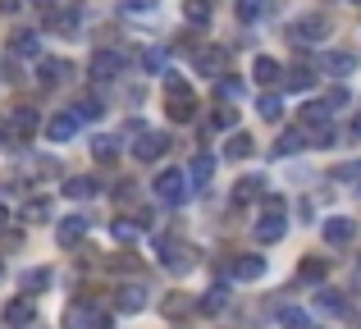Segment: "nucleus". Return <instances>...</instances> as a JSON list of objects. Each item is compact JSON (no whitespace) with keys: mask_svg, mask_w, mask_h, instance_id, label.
I'll list each match as a JSON object with an SVG mask.
<instances>
[{"mask_svg":"<svg viewBox=\"0 0 361 329\" xmlns=\"http://www.w3.org/2000/svg\"><path fill=\"white\" fill-rule=\"evenodd\" d=\"M283 82H288L293 92H311V82H316V73H311L307 64H293V69H288V78H283Z\"/></svg>","mask_w":361,"mask_h":329,"instance_id":"38","label":"nucleus"},{"mask_svg":"<svg viewBox=\"0 0 361 329\" xmlns=\"http://www.w3.org/2000/svg\"><path fill=\"white\" fill-rule=\"evenodd\" d=\"M334 178H361V165H338Z\"/></svg>","mask_w":361,"mask_h":329,"instance_id":"46","label":"nucleus"},{"mask_svg":"<svg viewBox=\"0 0 361 329\" xmlns=\"http://www.w3.org/2000/svg\"><path fill=\"white\" fill-rule=\"evenodd\" d=\"M160 266H165L169 275H188V270L197 266V252L183 247V242H169V247H160Z\"/></svg>","mask_w":361,"mask_h":329,"instance_id":"8","label":"nucleus"},{"mask_svg":"<svg viewBox=\"0 0 361 329\" xmlns=\"http://www.w3.org/2000/svg\"><path fill=\"white\" fill-rule=\"evenodd\" d=\"M265 14V0H238V18L243 23H256Z\"/></svg>","mask_w":361,"mask_h":329,"instance_id":"41","label":"nucleus"},{"mask_svg":"<svg viewBox=\"0 0 361 329\" xmlns=\"http://www.w3.org/2000/svg\"><path fill=\"white\" fill-rule=\"evenodd\" d=\"M256 115H261L265 124H279V119H283V97H274V92H265V97L256 101Z\"/></svg>","mask_w":361,"mask_h":329,"instance_id":"30","label":"nucleus"},{"mask_svg":"<svg viewBox=\"0 0 361 329\" xmlns=\"http://www.w3.org/2000/svg\"><path fill=\"white\" fill-rule=\"evenodd\" d=\"M87 233V215H64L60 224H55V238H60V247H78V238Z\"/></svg>","mask_w":361,"mask_h":329,"instance_id":"13","label":"nucleus"},{"mask_svg":"<svg viewBox=\"0 0 361 329\" xmlns=\"http://www.w3.org/2000/svg\"><path fill=\"white\" fill-rule=\"evenodd\" d=\"M316 306H320L325 316H343V311H348V297L338 293V288H320V293H316Z\"/></svg>","mask_w":361,"mask_h":329,"instance_id":"27","label":"nucleus"},{"mask_svg":"<svg viewBox=\"0 0 361 329\" xmlns=\"http://www.w3.org/2000/svg\"><path fill=\"white\" fill-rule=\"evenodd\" d=\"M23 9V0H0V14H18Z\"/></svg>","mask_w":361,"mask_h":329,"instance_id":"48","label":"nucleus"},{"mask_svg":"<svg viewBox=\"0 0 361 329\" xmlns=\"http://www.w3.org/2000/svg\"><path fill=\"white\" fill-rule=\"evenodd\" d=\"M5 224H9V211H5V206H0V229H5Z\"/></svg>","mask_w":361,"mask_h":329,"instance_id":"50","label":"nucleus"},{"mask_svg":"<svg viewBox=\"0 0 361 329\" xmlns=\"http://www.w3.org/2000/svg\"><path fill=\"white\" fill-rule=\"evenodd\" d=\"M92 161L97 165H115L119 161V137H92Z\"/></svg>","mask_w":361,"mask_h":329,"instance_id":"25","label":"nucleus"},{"mask_svg":"<svg viewBox=\"0 0 361 329\" xmlns=\"http://www.w3.org/2000/svg\"><path fill=\"white\" fill-rule=\"evenodd\" d=\"M183 174H188V183H192V187H206V183H211V174H215V156H192V165H188L183 169Z\"/></svg>","mask_w":361,"mask_h":329,"instance_id":"21","label":"nucleus"},{"mask_svg":"<svg viewBox=\"0 0 361 329\" xmlns=\"http://www.w3.org/2000/svg\"><path fill=\"white\" fill-rule=\"evenodd\" d=\"M23 220L27 224H46L51 220V201H46V197H32V201L23 206Z\"/></svg>","mask_w":361,"mask_h":329,"instance_id":"37","label":"nucleus"},{"mask_svg":"<svg viewBox=\"0 0 361 329\" xmlns=\"http://www.w3.org/2000/svg\"><path fill=\"white\" fill-rule=\"evenodd\" d=\"M279 325H283V329H311L307 311H298V306H283V311H279Z\"/></svg>","mask_w":361,"mask_h":329,"instance_id":"40","label":"nucleus"},{"mask_svg":"<svg viewBox=\"0 0 361 329\" xmlns=\"http://www.w3.org/2000/svg\"><path fill=\"white\" fill-rule=\"evenodd\" d=\"M165 110L174 124H192L197 119V97L188 92V82L178 73H165Z\"/></svg>","mask_w":361,"mask_h":329,"instance_id":"1","label":"nucleus"},{"mask_svg":"<svg viewBox=\"0 0 361 329\" xmlns=\"http://www.w3.org/2000/svg\"><path fill=\"white\" fill-rule=\"evenodd\" d=\"M73 133H78V115H73V110H64V115H55L51 124H46V137H51V142H69Z\"/></svg>","mask_w":361,"mask_h":329,"instance_id":"20","label":"nucleus"},{"mask_svg":"<svg viewBox=\"0 0 361 329\" xmlns=\"http://www.w3.org/2000/svg\"><path fill=\"white\" fill-rule=\"evenodd\" d=\"M192 64H197V73H206V78H224V69H229V51L206 42V46L192 51Z\"/></svg>","mask_w":361,"mask_h":329,"instance_id":"6","label":"nucleus"},{"mask_svg":"<svg viewBox=\"0 0 361 329\" xmlns=\"http://www.w3.org/2000/svg\"><path fill=\"white\" fill-rule=\"evenodd\" d=\"M329 115H334V110H329L325 101H307V106H302V128H307V133L311 128H325Z\"/></svg>","mask_w":361,"mask_h":329,"instance_id":"24","label":"nucleus"},{"mask_svg":"<svg viewBox=\"0 0 361 329\" xmlns=\"http://www.w3.org/2000/svg\"><path fill=\"white\" fill-rule=\"evenodd\" d=\"M0 321H5V329H32V325H37V302H32L27 293L9 297L5 311H0Z\"/></svg>","mask_w":361,"mask_h":329,"instance_id":"5","label":"nucleus"},{"mask_svg":"<svg viewBox=\"0 0 361 329\" xmlns=\"http://www.w3.org/2000/svg\"><path fill=\"white\" fill-rule=\"evenodd\" d=\"M320 233H325V242H329V247H348V242L357 238V220H348V215H329Z\"/></svg>","mask_w":361,"mask_h":329,"instance_id":"10","label":"nucleus"},{"mask_svg":"<svg viewBox=\"0 0 361 329\" xmlns=\"http://www.w3.org/2000/svg\"><path fill=\"white\" fill-rule=\"evenodd\" d=\"M73 115H78V124H92V119H101V115H106V106H101L97 97H82L78 106H73Z\"/></svg>","mask_w":361,"mask_h":329,"instance_id":"36","label":"nucleus"},{"mask_svg":"<svg viewBox=\"0 0 361 329\" xmlns=\"http://www.w3.org/2000/svg\"><path fill=\"white\" fill-rule=\"evenodd\" d=\"M265 197V178L261 174H247V178H238V187H233V201L238 206H247V201H261Z\"/></svg>","mask_w":361,"mask_h":329,"instance_id":"22","label":"nucleus"},{"mask_svg":"<svg viewBox=\"0 0 361 329\" xmlns=\"http://www.w3.org/2000/svg\"><path fill=\"white\" fill-rule=\"evenodd\" d=\"M151 187H156V197H160V201L178 206V201L188 197V174H183V169H160V174H156V183H151Z\"/></svg>","mask_w":361,"mask_h":329,"instance_id":"7","label":"nucleus"},{"mask_svg":"<svg viewBox=\"0 0 361 329\" xmlns=\"http://www.w3.org/2000/svg\"><path fill=\"white\" fill-rule=\"evenodd\" d=\"M123 64H128V55H123V51H110V46H101V51L92 55L87 73H92V82H115L119 73H123Z\"/></svg>","mask_w":361,"mask_h":329,"instance_id":"3","label":"nucleus"},{"mask_svg":"<svg viewBox=\"0 0 361 329\" xmlns=\"http://www.w3.org/2000/svg\"><path fill=\"white\" fill-rule=\"evenodd\" d=\"M353 5H361V0H353Z\"/></svg>","mask_w":361,"mask_h":329,"instance_id":"51","label":"nucleus"},{"mask_svg":"<svg viewBox=\"0 0 361 329\" xmlns=\"http://www.w3.org/2000/svg\"><path fill=\"white\" fill-rule=\"evenodd\" d=\"M14 55H27V60H42V42H37V32H14Z\"/></svg>","mask_w":361,"mask_h":329,"instance_id":"34","label":"nucleus"},{"mask_svg":"<svg viewBox=\"0 0 361 329\" xmlns=\"http://www.w3.org/2000/svg\"><path fill=\"white\" fill-rule=\"evenodd\" d=\"M97 321H101V311L92 302H73L64 311V329H97Z\"/></svg>","mask_w":361,"mask_h":329,"instance_id":"17","label":"nucleus"},{"mask_svg":"<svg viewBox=\"0 0 361 329\" xmlns=\"http://www.w3.org/2000/svg\"><path fill=\"white\" fill-rule=\"evenodd\" d=\"M69 73H73V69H69L64 60H51V55H42V60H37V82H42V87H60Z\"/></svg>","mask_w":361,"mask_h":329,"instance_id":"14","label":"nucleus"},{"mask_svg":"<svg viewBox=\"0 0 361 329\" xmlns=\"http://www.w3.org/2000/svg\"><path fill=\"white\" fill-rule=\"evenodd\" d=\"M325 270H329L325 261H316V256H311V261H302V270H298V275H302V279H325Z\"/></svg>","mask_w":361,"mask_h":329,"instance_id":"42","label":"nucleus"},{"mask_svg":"<svg viewBox=\"0 0 361 329\" xmlns=\"http://www.w3.org/2000/svg\"><path fill=\"white\" fill-rule=\"evenodd\" d=\"M229 275H233V279H261V275H265V256H256V252H243V256L229 261Z\"/></svg>","mask_w":361,"mask_h":329,"instance_id":"16","label":"nucleus"},{"mask_svg":"<svg viewBox=\"0 0 361 329\" xmlns=\"http://www.w3.org/2000/svg\"><path fill=\"white\" fill-rule=\"evenodd\" d=\"M9 128H14L18 142H27V137L42 128V115H37L32 106H14V110H9Z\"/></svg>","mask_w":361,"mask_h":329,"instance_id":"11","label":"nucleus"},{"mask_svg":"<svg viewBox=\"0 0 361 329\" xmlns=\"http://www.w3.org/2000/svg\"><path fill=\"white\" fill-rule=\"evenodd\" d=\"M211 128H220V133H224V128H238V110L220 101V106H215V115H211Z\"/></svg>","mask_w":361,"mask_h":329,"instance_id":"39","label":"nucleus"},{"mask_svg":"<svg viewBox=\"0 0 361 329\" xmlns=\"http://www.w3.org/2000/svg\"><path fill=\"white\" fill-rule=\"evenodd\" d=\"M137 64L147 73H169L165 69V51H160V46H147V51H137Z\"/></svg>","mask_w":361,"mask_h":329,"instance_id":"35","label":"nucleus"},{"mask_svg":"<svg viewBox=\"0 0 361 329\" xmlns=\"http://www.w3.org/2000/svg\"><path fill=\"white\" fill-rule=\"evenodd\" d=\"M279 60H270V55H256V64H252V78L261 82V87H274V82H279Z\"/></svg>","mask_w":361,"mask_h":329,"instance_id":"23","label":"nucleus"},{"mask_svg":"<svg viewBox=\"0 0 361 329\" xmlns=\"http://www.w3.org/2000/svg\"><path fill=\"white\" fill-rule=\"evenodd\" d=\"M320 37H329V18L325 14H302L288 23V42L293 46H316Z\"/></svg>","mask_w":361,"mask_h":329,"instance_id":"2","label":"nucleus"},{"mask_svg":"<svg viewBox=\"0 0 361 329\" xmlns=\"http://www.w3.org/2000/svg\"><path fill=\"white\" fill-rule=\"evenodd\" d=\"M160 311H165L169 321H178V316H188V311H192V297H188V293H169L165 302H160Z\"/></svg>","mask_w":361,"mask_h":329,"instance_id":"33","label":"nucleus"},{"mask_svg":"<svg viewBox=\"0 0 361 329\" xmlns=\"http://www.w3.org/2000/svg\"><path fill=\"white\" fill-rule=\"evenodd\" d=\"M27 5H32V9H37V14H42V18H51L55 9H60V0H27Z\"/></svg>","mask_w":361,"mask_h":329,"instance_id":"44","label":"nucleus"},{"mask_svg":"<svg viewBox=\"0 0 361 329\" xmlns=\"http://www.w3.org/2000/svg\"><path fill=\"white\" fill-rule=\"evenodd\" d=\"M320 69H325L329 78H348V73L357 69V55L353 51H325L320 55Z\"/></svg>","mask_w":361,"mask_h":329,"instance_id":"15","label":"nucleus"},{"mask_svg":"<svg viewBox=\"0 0 361 329\" xmlns=\"http://www.w3.org/2000/svg\"><path fill=\"white\" fill-rule=\"evenodd\" d=\"M197 306H202L206 316H220L224 306H229V284H215V288H206V297H202Z\"/></svg>","mask_w":361,"mask_h":329,"instance_id":"26","label":"nucleus"},{"mask_svg":"<svg viewBox=\"0 0 361 329\" xmlns=\"http://www.w3.org/2000/svg\"><path fill=\"white\" fill-rule=\"evenodd\" d=\"M0 142H9V147L18 142V137H14V128H9V119H0Z\"/></svg>","mask_w":361,"mask_h":329,"instance_id":"47","label":"nucleus"},{"mask_svg":"<svg viewBox=\"0 0 361 329\" xmlns=\"http://www.w3.org/2000/svg\"><path fill=\"white\" fill-rule=\"evenodd\" d=\"M82 18H87V9H82L78 0H69V5H60V9H55L51 18H46V27H51L55 37H64V42H69V37H78Z\"/></svg>","mask_w":361,"mask_h":329,"instance_id":"4","label":"nucleus"},{"mask_svg":"<svg viewBox=\"0 0 361 329\" xmlns=\"http://www.w3.org/2000/svg\"><path fill=\"white\" fill-rule=\"evenodd\" d=\"M215 18V0H183V23L188 27H206Z\"/></svg>","mask_w":361,"mask_h":329,"instance_id":"19","label":"nucleus"},{"mask_svg":"<svg viewBox=\"0 0 361 329\" xmlns=\"http://www.w3.org/2000/svg\"><path fill=\"white\" fill-rule=\"evenodd\" d=\"M252 151H256V142H252L247 133H233L229 142H224V156H229V161H247Z\"/></svg>","mask_w":361,"mask_h":329,"instance_id":"32","label":"nucleus"},{"mask_svg":"<svg viewBox=\"0 0 361 329\" xmlns=\"http://www.w3.org/2000/svg\"><path fill=\"white\" fill-rule=\"evenodd\" d=\"M133 224H123V220H110V238H119V242H133Z\"/></svg>","mask_w":361,"mask_h":329,"instance_id":"43","label":"nucleus"},{"mask_svg":"<svg viewBox=\"0 0 361 329\" xmlns=\"http://www.w3.org/2000/svg\"><path fill=\"white\" fill-rule=\"evenodd\" d=\"M92 192H97V178H82V174H73L69 183H64V197H69V201H87Z\"/></svg>","mask_w":361,"mask_h":329,"instance_id":"31","label":"nucleus"},{"mask_svg":"<svg viewBox=\"0 0 361 329\" xmlns=\"http://www.w3.org/2000/svg\"><path fill=\"white\" fill-rule=\"evenodd\" d=\"M325 106H329V110H338V106H348V92H343V87H334V92H329V97H325Z\"/></svg>","mask_w":361,"mask_h":329,"instance_id":"45","label":"nucleus"},{"mask_svg":"<svg viewBox=\"0 0 361 329\" xmlns=\"http://www.w3.org/2000/svg\"><path fill=\"white\" fill-rule=\"evenodd\" d=\"M302 147H307V128H288V133L274 142V156H298Z\"/></svg>","mask_w":361,"mask_h":329,"instance_id":"29","label":"nucleus"},{"mask_svg":"<svg viewBox=\"0 0 361 329\" xmlns=\"http://www.w3.org/2000/svg\"><path fill=\"white\" fill-rule=\"evenodd\" d=\"M18 288H23V293H27V297H37V293H42V288H51V270H46V266H37V270H27V275H23V279H18Z\"/></svg>","mask_w":361,"mask_h":329,"instance_id":"28","label":"nucleus"},{"mask_svg":"<svg viewBox=\"0 0 361 329\" xmlns=\"http://www.w3.org/2000/svg\"><path fill=\"white\" fill-rule=\"evenodd\" d=\"M353 137H361V115H357V119H353Z\"/></svg>","mask_w":361,"mask_h":329,"instance_id":"49","label":"nucleus"},{"mask_svg":"<svg viewBox=\"0 0 361 329\" xmlns=\"http://www.w3.org/2000/svg\"><path fill=\"white\" fill-rule=\"evenodd\" d=\"M165 151H169V137L165 133H147V128H142L137 142H133V156H137V161H160Z\"/></svg>","mask_w":361,"mask_h":329,"instance_id":"12","label":"nucleus"},{"mask_svg":"<svg viewBox=\"0 0 361 329\" xmlns=\"http://www.w3.org/2000/svg\"><path fill=\"white\" fill-rule=\"evenodd\" d=\"M147 302H151V293H147L142 284H123V288H115V311H123V316L147 311Z\"/></svg>","mask_w":361,"mask_h":329,"instance_id":"9","label":"nucleus"},{"mask_svg":"<svg viewBox=\"0 0 361 329\" xmlns=\"http://www.w3.org/2000/svg\"><path fill=\"white\" fill-rule=\"evenodd\" d=\"M252 233H256V242H265V247H270V242H279L283 233H288V224H283V215H261Z\"/></svg>","mask_w":361,"mask_h":329,"instance_id":"18","label":"nucleus"}]
</instances>
